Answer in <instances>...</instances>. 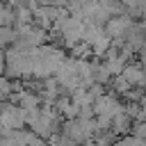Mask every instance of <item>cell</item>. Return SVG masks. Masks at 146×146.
<instances>
[{
  "label": "cell",
  "instance_id": "cell-1",
  "mask_svg": "<svg viewBox=\"0 0 146 146\" xmlns=\"http://www.w3.org/2000/svg\"><path fill=\"white\" fill-rule=\"evenodd\" d=\"M0 125L7 130H23L25 125V112L18 105L0 103Z\"/></svg>",
  "mask_w": 146,
  "mask_h": 146
},
{
  "label": "cell",
  "instance_id": "cell-2",
  "mask_svg": "<svg viewBox=\"0 0 146 146\" xmlns=\"http://www.w3.org/2000/svg\"><path fill=\"white\" fill-rule=\"evenodd\" d=\"M91 107H94V116H107V119H112L119 112H123V105L114 96H98Z\"/></svg>",
  "mask_w": 146,
  "mask_h": 146
},
{
  "label": "cell",
  "instance_id": "cell-3",
  "mask_svg": "<svg viewBox=\"0 0 146 146\" xmlns=\"http://www.w3.org/2000/svg\"><path fill=\"white\" fill-rule=\"evenodd\" d=\"M130 125H132V119L125 114V112H119L116 116H112V125L110 130L116 135V137H125L130 132Z\"/></svg>",
  "mask_w": 146,
  "mask_h": 146
},
{
  "label": "cell",
  "instance_id": "cell-4",
  "mask_svg": "<svg viewBox=\"0 0 146 146\" xmlns=\"http://www.w3.org/2000/svg\"><path fill=\"white\" fill-rule=\"evenodd\" d=\"M130 135L137 139H146V121H137L135 125H130Z\"/></svg>",
  "mask_w": 146,
  "mask_h": 146
},
{
  "label": "cell",
  "instance_id": "cell-5",
  "mask_svg": "<svg viewBox=\"0 0 146 146\" xmlns=\"http://www.w3.org/2000/svg\"><path fill=\"white\" fill-rule=\"evenodd\" d=\"M9 91H11V84H9L7 80H0V103H5V100H7Z\"/></svg>",
  "mask_w": 146,
  "mask_h": 146
}]
</instances>
